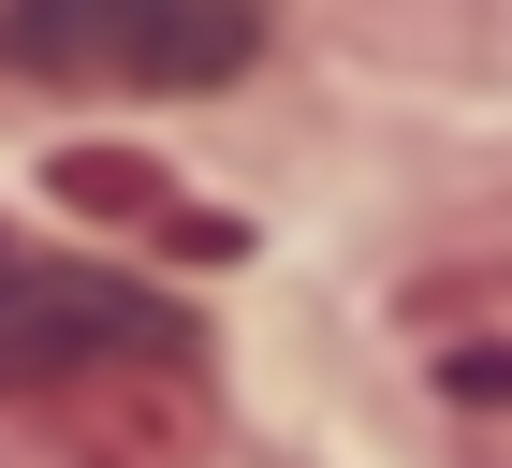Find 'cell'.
<instances>
[{
	"label": "cell",
	"mask_w": 512,
	"mask_h": 468,
	"mask_svg": "<svg viewBox=\"0 0 512 468\" xmlns=\"http://www.w3.org/2000/svg\"><path fill=\"white\" fill-rule=\"evenodd\" d=\"M264 59V0H0V74L88 103H176Z\"/></svg>",
	"instance_id": "6da1fadb"
},
{
	"label": "cell",
	"mask_w": 512,
	"mask_h": 468,
	"mask_svg": "<svg viewBox=\"0 0 512 468\" xmlns=\"http://www.w3.org/2000/svg\"><path fill=\"white\" fill-rule=\"evenodd\" d=\"M161 366H205L191 308H161L147 278L103 264H0V395H103V381H161Z\"/></svg>",
	"instance_id": "7a4b0ae2"
},
{
	"label": "cell",
	"mask_w": 512,
	"mask_h": 468,
	"mask_svg": "<svg viewBox=\"0 0 512 468\" xmlns=\"http://www.w3.org/2000/svg\"><path fill=\"white\" fill-rule=\"evenodd\" d=\"M44 191L74 205V220H132V234H161V249H235V220H191V205H161V176H147V161H103V147H74Z\"/></svg>",
	"instance_id": "3957f363"
},
{
	"label": "cell",
	"mask_w": 512,
	"mask_h": 468,
	"mask_svg": "<svg viewBox=\"0 0 512 468\" xmlns=\"http://www.w3.org/2000/svg\"><path fill=\"white\" fill-rule=\"evenodd\" d=\"M454 468H512V410H469L454 425Z\"/></svg>",
	"instance_id": "277c9868"
}]
</instances>
